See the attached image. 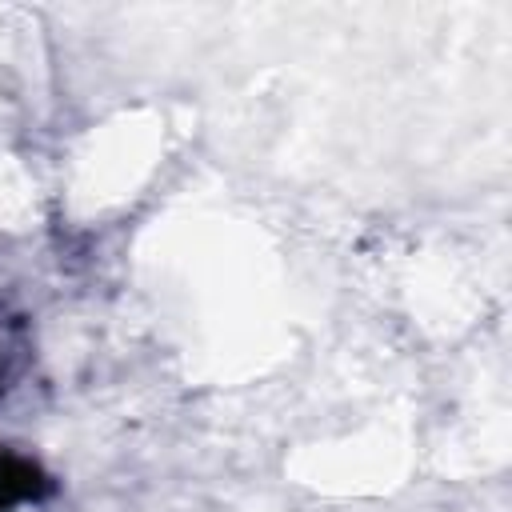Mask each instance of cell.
<instances>
[{
	"label": "cell",
	"mask_w": 512,
	"mask_h": 512,
	"mask_svg": "<svg viewBox=\"0 0 512 512\" xmlns=\"http://www.w3.org/2000/svg\"><path fill=\"white\" fill-rule=\"evenodd\" d=\"M48 492V476L24 456H0V512Z\"/></svg>",
	"instance_id": "obj_1"
}]
</instances>
